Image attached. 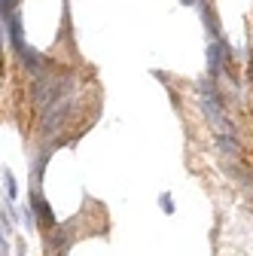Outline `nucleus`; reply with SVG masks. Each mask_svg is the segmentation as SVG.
<instances>
[{"label":"nucleus","instance_id":"obj_1","mask_svg":"<svg viewBox=\"0 0 253 256\" xmlns=\"http://www.w3.org/2000/svg\"><path fill=\"white\" fill-rule=\"evenodd\" d=\"M28 208L34 210L37 229H40L43 235H49V232L58 226L55 210H52V204H49V202H46V196H43V186H28Z\"/></svg>","mask_w":253,"mask_h":256},{"label":"nucleus","instance_id":"obj_2","mask_svg":"<svg viewBox=\"0 0 253 256\" xmlns=\"http://www.w3.org/2000/svg\"><path fill=\"white\" fill-rule=\"evenodd\" d=\"M216 150L223 152V156H229V158H238L244 152L241 144H238V138H232V134H216Z\"/></svg>","mask_w":253,"mask_h":256},{"label":"nucleus","instance_id":"obj_3","mask_svg":"<svg viewBox=\"0 0 253 256\" xmlns=\"http://www.w3.org/2000/svg\"><path fill=\"white\" fill-rule=\"evenodd\" d=\"M0 180H4V196H6V202L12 204L18 198V180H16V174L10 168H0Z\"/></svg>","mask_w":253,"mask_h":256},{"label":"nucleus","instance_id":"obj_4","mask_svg":"<svg viewBox=\"0 0 253 256\" xmlns=\"http://www.w3.org/2000/svg\"><path fill=\"white\" fill-rule=\"evenodd\" d=\"M18 222H24V229H28V232H34V229H37V220H34V210H30L28 204H22V208H18Z\"/></svg>","mask_w":253,"mask_h":256},{"label":"nucleus","instance_id":"obj_5","mask_svg":"<svg viewBox=\"0 0 253 256\" xmlns=\"http://www.w3.org/2000/svg\"><path fill=\"white\" fill-rule=\"evenodd\" d=\"M159 208H162L165 214H174V198L168 196V192H162V196H159Z\"/></svg>","mask_w":253,"mask_h":256},{"label":"nucleus","instance_id":"obj_6","mask_svg":"<svg viewBox=\"0 0 253 256\" xmlns=\"http://www.w3.org/2000/svg\"><path fill=\"white\" fill-rule=\"evenodd\" d=\"M0 256H12V241L4 232H0Z\"/></svg>","mask_w":253,"mask_h":256},{"label":"nucleus","instance_id":"obj_7","mask_svg":"<svg viewBox=\"0 0 253 256\" xmlns=\"http://www.w3.org/2000/svg\"><path fill=\"white\" fill-rule=\"evenodd\" d=\"M183 4H186V6H204L208 0H183Z\"/></svg>","mask_w":253,"mask_h":256}]
</instances>
